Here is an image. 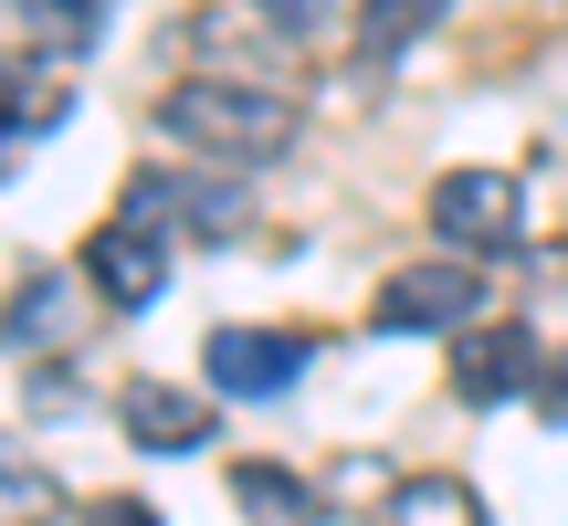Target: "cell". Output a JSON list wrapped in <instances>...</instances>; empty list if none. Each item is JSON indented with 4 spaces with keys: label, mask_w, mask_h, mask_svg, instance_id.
Wrapping results in <instances>:
<instances>
[{
    "label": "cell",
    "mask_w": 568,
    "mask_h": 526,
    "mask_svg": "<svg viewBox=\"0 0 568 526\" xmlns=\"http://www.w3.org/2000/svg\"><path fill=\"white\" fill-rule=\"evenodd\" d=\"M159 138H180L190 159H211V169H264L295 148V105L264 95V84H232V74H180L159 95Z\"/></svg>",
    "instance_id": "6da1fadb"
},
{
    "label": "cell",
    "mask_w": 568,
    "mask_h": 526,
    "mask_svg": "<svg viewBox=\"0 0 568 526\" xmlns=\"http://www.w3.org/2000/svg\"><path fill=\"white\" fill-rule=\"evenodd\" d=\"M432 243H453L464 263H495V253H516L527 243V180L516 169H443L432 180Z\"/></svg>",
    "instance_id": "7a4b0ae2"
},
{
    "label": "cell",
    "mask_w": 568,
    "mask_h": 526,
    "mask_svg": "<svg viewBox=\"0 0 568 526\" xmlns=\"http://www.w3.org/2000/svg\"><path fill=\"white\" fill-rule=\"evenodd\" d=\"M379 326L389 337H464V326H485V274L464 253L453 263H400L379 284Z\"/></svg>",
    "instance_id": "3957f363"
},
{
    "label": "cell",
    "mask_w": 568,
    "mask_h": 526,
    "mask_svg": "<svg viewBox=\"0 0 568 526\" xmlns=\"http://www.w3.org/2000/svg\"><path fill=\"white\" fill-rule=\"evenodd\" d=\"M305 358H316V347H305L295 326H211L201 337V368H211L222 401H274V390L305 380Z\"/></svg>",
    "instance_id": "277c9868"
},
{
    "label": "cell",
    "mask_w": 568,
    "mask_h": 526,
    "mask_svg": "<svg viewBox=\"0 0 568 526\" xmlns=\"http://www.w3.org/2000/svg\"><path fill=\"white\" fill-rule=\"evenodd\" d=\"M84 274H95V295L116 305V316H138V305L169 295V232L138 222V211H116L105 232H84Z\"/></svg>",
    "instance_id": "5b68a950"
},
{
    "label": "cell",
    "mask_w": 568,
    "mask_h": 526,
    "mask_svg": "<svg viewBox=\"0 0 568 526\" xmlns=\"http://www.w3.org/2000/svg\"><path fill=\"white\" fill-rule=\"evenodd\" d=\"M527 380H548V368H537V337H527L516 316H485V326H464V347H453V390H464L474 411L516 401Z\"/></svg>",
    "instance_id": "8992f818"
},
{
    "label": "cell",
    "mask_w": 568,
    "mask_h": 526,
    "mask_svg": "<svg viewBox=\"0 0 568 526\" xmlns=\"http://www.w3.org/2000/svg\"><path fill=\"white\" fill-rule=\"evenodd\" d=\"M116 422H126V443H138V453H201L211 432H222V411H201L190 390H169V380H138L116 401Z\"/></svg>",
    "instance_id": "52a82bcc"
},
{
    "label": "cell",
    "mask_w": 568,
    "mask_h": 526,
    "mask_svg": "<svg viewBox=\"0 0 568 526\" xmlns=\"http://www.w3.org/2000/svg\"><path fill=\"white\" fill-rule=\"evenodd\" d=\"M379 526H485V495L464 474H410V485H389Z\"/></svg>",
    "instance_id": "ba28073f"
},
{
    "label": "cell",
    "mask_w": 568,
    "mask_h": 526,
    "mask_svg": "<svg viewBox=\"0 0 568 526\" xmlns=\"http://www.w3.org/2000/svg\"><path fill=\"white\" fill-rule=\"evenodd\" d=\"M453 0H358V63H400Z\"/></svg>",
    "instance_id": "9c48e42d"
},
{
    "label": "cell",
    "mask_w": 568,
    "mask_h": 526,
    "mask_svg": "<svg viewBox=\"0 0 568 526\" xmlns=\"http://www.w3.org/2000/svg\"><path fill=\"white\" fill-rule=\"evenodd\" d=\"M232 495H243L253 526H316V495H305L284 464H232Z\"/></svg>",
    "instance_id": "30bf717a"
},
{
    "label": "cell",
    "mask_w": 568,
    "mask_h": 526,
    "mask_svg": "<svg viewBox=\"0 0 568 526\" xmlns=\"http://www.w3.org/2000/svg\"><path fill=\"white\" fill-rule=\"evenodd\" d=\"M53 516H63V485L32 464V453L0 443V526H53Z\"/></svg>",
    "instance_id": "8fae6325"
},
{
    "label": "cell",
    "mask_w": 568,
    "mask_h": 526,
    "mask_svg": "<svg viewBox=\"0 0 568 526\" xmlns=\"http://www.w3.org/2000/svg\"><path fill=\"white\" fill-rule=\"evenodd\" d=\"M42 337H63V284L53 274H21L11 305H0V347H42Z\"/></svg>",
    "instance_id": "7c38bea8"
},
{
    "label": "cell",
    "mask_w": 568,
    "mask_h": 526,
    "mask_svg": "<svg viewBox=\"0 0 568 526\" xmlns=\"http://www.w3.org/2000/svg\"><path fill=\"white\" fill-rule=\"evenodd\" d=\"M253 11H264V21H274V32H316V21H326V11H337V0H253Z\"/></svg>",
    "instance_id": "4fadbf2b"
},
{
    "label": "cell",
    "mask_w": 568,
    "mask_h": 526,
    "mask_svg": "<svg viewBox=\"0 0 568 526\" xmlns=\"http://www.w3.org/2000/svg\"><path fill=\"white\" fill-rule=\"evenodd\" d=\"M95 526H159V506H95Z\"/></svg>",
    "instance_id": "5bb4252c"
},
{
    "label": "cell",
    "mask_w": 568,
    "mask_h": 526,
    "mask_svg": "<svg viewBox=\"0 0 568 526\" xmlns=\"http://www.w3.org/2000/svg\"><path fill=\"white\" fill-rule=\"evenodd\" d=\"M537 390H548V422H568V368H548Z\"/></svg>",
    "instance_id": "9a60e30c"
}]
</instances>
